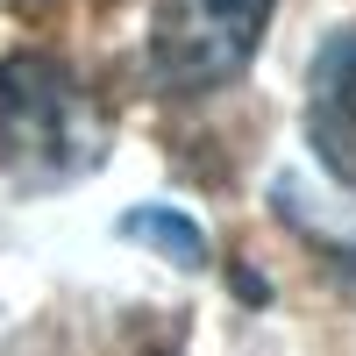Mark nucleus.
I'll return each instance as SVG.
<instances>
[{
	"mask_svg": "<svg viewBox=\"0 0 356 356\" xmlns=\"http://www.w3.org/2000/svg\"><path fill=\"white\" fill-rule=\"evenodd\" d=\"M107 150V114L72 65L43 50H15L0 65V164L15 186H72Z\"/></svg>",
	"mask_w": 356,
	"mask_h": 356,
	"instance_id": "obj_1",
	"label": "nucleus"
},
{
	"mask_svg": "<svg viewBox=\"0 0 356 356\" xmlns=\"http://www.w3.org/2000/svg\"><path fill=\"white\" fill-rule=\"evenodd\" d=\"M278 0H171L150 29V72L164 93H221L250 72Z\"/></svg>",
	"mask_w": 356,
	"mask_h": 356,
	"instance_id": "obj_2",
	"label": "nucleus"
},
{
	"mask_svg": "<svg viewBox=\"0 0 356 356\" xmlns=\"http://www.w3.org/2000/svg\"><path fill=\"white\" fill-rule=\"evenodd\" d=\"M307 143L342 186H356V29H335L307 72Z\"/></svg>",
	"mask_w": 356,
	"mask_h": 356,
	"instance_id": "obj_3",
	"label": "nucleus"
},
{
	"mask_svg": "<svg viewBox=\"0 0 356 356\" xmlns=\"http://www.w3.org/2000/svg\"><path fill=\"white\" fill-rule=\"evenodd\" d=\"M122 235H129V243H150L157 257L178 264V271H200V264H207V235L186 214H171V207H136V214L122 221Z\"/></svg>",
	"mask_w": 356,
	"mask_h": 356,
	"instance_id": "obj_4",
	"label": "nucleus"
},
{
	"mask_svg": "<svg viewBox=\"0 0 356 356\" xmlns=\"http://www.w3.org/2000/svg\"><path fill=\"white\" fill-rule=\"evenodd\" d=\"M8 8H22V15H43V8H57V0H8Z\"/></svg>",
	"mask_w": 356,
	"mask_h": 356,
	"instance_id": "obj_5",
	"label": "nucleus"
}]
</instances>
